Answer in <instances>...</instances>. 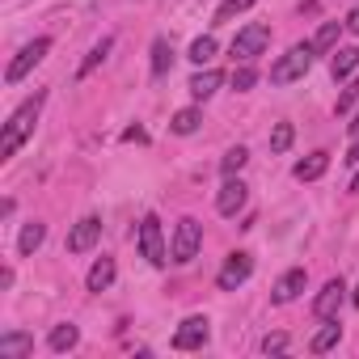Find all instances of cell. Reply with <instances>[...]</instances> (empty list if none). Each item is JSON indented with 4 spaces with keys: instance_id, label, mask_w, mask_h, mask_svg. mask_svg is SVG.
I'll use <instances>...</instances> for the list:
<instances>
[{
    "instance_id": "23",
    "label": "cell",
    "mask_w": 359,
    "mask_h": 359,
    "mask_svg": "<svg viewBox=\"0 0 359 359\" xmlns=\"http://www.w3.org/2000/svg\"><path fill=\"white\" fill-rule=\"evenodd\" d=\"M173 68V47H169V39H156L152 43V76H165Z\"/></svg>"
},
{
    "instance_id": "31",
    "label": "cell",
    "mask_w": 359,
    "mask_h": 359,
    "mask_svg": "<svg viewBox=\"0 0 359 359\" xmlns=\"http://www.w3.org/2000/svg\"><path fill=\"white\" fill-rule=\"evenodd\" d=\"M355 97H359V81H351V85L342 89V97H338V114H346V110L355 106Z\"/></svg>"
},
{
    "instance_id": "33",
    "label": "cell",
    "mask_w": 359,
    "mask_h": 359,
    "mask_svg": "<svg viewBox=\"0 0 359 359\" xmlns=\"http://www.w3.org/2000/svg\"><path fill=\"white\" fill-rule=\"evenodd\" d=\"M123 140H140V144H144V140H148V135H144V131H140V127H127V131H123Z\"/></svg>"
},
{
    "instance_id": "21",
    "label": "cell",
    "mask_w": 359,
    "mask_h": 359,
    "mask_svg": "<svg viewBox=\"0 0 359 359\" xmlns=\"http://www.w3.org/2000/svg\"><path fill=\"white\" fill-rule=\"evenodd\" d=\"M338 30H342V22H325V26H321V30L313 34V51H317V55H334Z\"/></svg>"
},
{
    "instance_id": "9",
    "label": "cell",
    "mask_w": 359,
    "mask_h": 359,
    "mask_svg": "<svg viewBox=\"0 0 359 359\" xmlns=\"http://www.w3.org/2000/svg\"><path fill=\"white\" fill-rule=\"evenodd\" d=\"M245 199H250V187L233 173V177H224V187H220V195H216V212H220V216H237V212L245 208Z\"/></svg>"
},
{
    "instance_id": "37",
    "label": "cell",
    "mask_w": 359,
    "mask_h": 359,
    "mask_svg": "<svg viewBox=\"0 0 359 359\" xmlns=\"http://www.w3.org/2000/svg\"><path fill=\"white\" fill-rule=\"evenodd\" d=\"M351 300H355V304H359V287H355V296H351Z\"/></svg>"
},
{
    "instance_id": "27",
    "label": "cell",
    "mask_w": 359,
    "mask_h": 359,
    "mask_svg": "<svg viewBox=\"0 0 359 359\" xmlns=\"http://www.w3.org/2000/svg\"><path fill=\"white\" fill-rule=\"evenodd\" d=\"M292 140H296L292 123H275V131H271V152H287V148H292Z\"/></svg>"
},
{
    "instance_id": "24",
    "label": "cell",
    "mask_w": 359,
    "mask_h": 359,
    "mask_svg": "<svg viewBox=\"0 0 359 359\" xmlns=\"http://www.w3.org/2000/svg\"><path fill=\"white\" fill-rule=\"evenodd\" d=\"M212 55H216V39H212V34H203V39H195V43H191V60H195L199 68H203V64H212Z\"/></svg>"
},
{
    "instance_id": "1",
    "label": "cell",
    "mask_w": 359,
    "mask_h": 359,
    "mask_svg": "<svg viewBox=\"0 0 359 359\" xmlns=\"http://www.w3.org/2000/svg\"><path fill=\"white\" fill-rule=\"evenodd\" d=\"M43 102H47V93H34L30 102H22V106L9 114L5 131H0V161H13L18 148L30 140V131H34V123H39V114H43Z\"/></svg>"
},
{
    "instance_id": "2",
    "label": "cell",
    "mask_w": 359,
    "mask_h": 359,
    "mask_svg": "<svg viewBox=\"0 0 359 359\" xmlns=\"http://www.w3.org/2000/svg\"><path fill=\"white\" fill-rule=\"evenodd\" d=\"M313 43H296V47H287L275 64H271V85H292V81H300L309 68H313Z\"/></svg>"
},
{
    "instance_id": "14",
    "label": "cell",
    "mask_w": 359,
    "mask_h": 359,
    "mask_svg": "<svg viewBox=\"0 0 359 359\" xmlns=\"http://www.w3.org/2000/svg\"><path fill=\"white\" fill-rule=\"evenodd\" d=\"M220 85H224V72H216V68H208V72H195L187 89H191V97H195V102H208V97H212V93H216Z\"/></svg>"
},
{
    "instance_id": "28",
    "label": "cell",
    "mask_w": 359,
    "mask_h": 359,
    "mask_svg": "<svg viewBox=\"0 0 359 359\" xmlns=\"http://www.w3.org/2000/svg\"><path fill=\"white\" fill-rule=\"evenodd\" d=\"M250 5H254V0H224V5L216 9V22H233V18H237V13H245Z\"/></svg>"
},
{
    "instance_id": "7",
    "label": "cell",
    "mask_w": 359,
    "mask_h": 359,
    "mask_svg": "<svg viewBox=\"0 0 359 359\" xmlns=\"http://www.w3.org/2000/svg\"><path fill=\"white\" fill-rule=\"evenodd\" d=\"M208 338H212V321L208 317H187L173 330V351H199V346H208Z\"/></svg>"
},
{
    "instance_id": "32",
    "label": "cell",
    "mask_w": 359,
    "mask_h": 359,
    "mask_svg": "<svg viewBox=\"0 0 359 359\" xmlns=\"http://www.w3.org/2000/svg\"><path fill=\"white\" fill-rule=\"evenodd\" d=\"M342 26H346V30H351V34H359V5H355V9H351V13H346V22H342Z\"/></svg>"
},
{
    "instance_id": "6",
    "label": "cell",
    "mask_w": 359,
    "mask_h": 359,
    "mask_svg": "<svg viewBox=\"0 0 359 359\" xmlns=\"http://www.w3.org/2000/svg\"><path fill=\"white\" fill-rule=\"evenodd\" d=\"M140 254L148 258V266H165L169 254H165V233H161V220L156 216H144L140 220Z\"/></svg>"
},
{
    "instance_id": "8",
    "label": "cell",
    "mask_w": 359,
    "mask_h": 359,
    "mask_svg": "<svg viewBox=\"0 0 359 359\" xmlns=\"http://www.w3.org/2000/svg\"><path fill=\"white\" fill-rule=\"evenodd\" d=\"M250 275H254V258H250L245 250H237V254H229V262L220 266L216 283H220V292H237V287H241Z\"/></svg>"
},
{
    "instance_id": "5",
    "label": "cell",
    "mask_w": 359,
    "mask_h": 359,
    "mask_svg": "<svg viewBox=\"0 0 359 359\" xmlns=\"http://www.w3.org/2000/svg\"><path fill=\"white\" fill-rule=\"evenodd\" d=\"M47 51H51V39H34V43H26V47L18 51V60L5 68V81H9V85L26 81V76H30V68H39V64L47 60Z\"/></svg>"
},
{
    "instance_id": "10",
    "label": "cell",
    "mask_w": 359,
    "mask_h": 359,
    "mask_svg": "<svg viewBox=\"0 0 359 359\" xmlns=\"http://www.w3.org/2000/svg\"><path fill=\"white\" fill-rule=\"evenodd\" d=\"M342 300H346V283H342V279H330V283L317 292L313 313H317L321 321H334V317H338V309H342Z\"/></svg>"
},
{
    "instance_id": "16",
    "label": "cell",
    "mask_w": 359,
    "mask_h": 359,
    "mask_svg": "<svg viewBox=\"0 0 359 359\" xmlns=\"http://www.w3.org/2000/svg\"><path fill=\"white\" fill-rule=\"evenodd\" d=\"M355 68H359V47H338V51H334V60H330L334 81H346Z\"/></svg>"
},
{
    "instance_id": "17",
    "label": "cell",
    "mask_w": 359,
    "mask_h": 359,
    "mask_svg": "<svg viewBox=\"0 0 359 359\" xmlns=\"http://www.w3.org/2000/svg\"><path fill=\"white\" fill-rule=\"evenodd\" d=\"M43 241H47V224L30 220V224L22 229V237H18V254H22V258H30V254H34V250H39Z\"/></svg>"
},
{
    "instance_id": "18",
    "label": "cell",
    "mask_w": 359,
    "mask_h": 359,
    "mask_svg": "<svg viewBox=\"0 0 359 359\" xmlns=\"http://www.w3.org/2000/svg\"><path fill=\"white\" fill-rule=\"evenodd\" d=\"M89 292H106L110 283H114V258H97L93 266H89Z\"/></svg>"
},
{
    "instance_id": "13",
    "label": "cell",
    "mask_w": 359,
    "mask_h": 359,
    "mask_svg": "<svg viewBox=\"0 0 359 359\" xmlns=\"http://www.w3.org/2000/svg\"><path fill=\"white\" fill-rule=\"evenodd\" d=\"M18 355H34V338L22 330L0 334V359H18Z\"/></svg>"
},
{
    "instance_id": "3",
    "label": "cell",
    "mask_w": 359,
    "mask_h": 359,
    "mask_svg": "<svg viewBox=\"0 0 359 359\" xmlns=\"http://www.w3.org/2000/svg\"><path fill=\"white\" fill-rule=\"evenodd\" d=\"M199 245H203V224L199 220H177V233H173V245H169V258L177 262V266H187V262H195V254H199Z\"/></svg>"
},
{
    "instance_id": "12",
    "label": "cell",
    "mask_w": 359,
    "mask_h": 359,
    "mask_svg": "<svg viewBox=\"0 0 359 359\" xmlns=\"http://www.w3.org/2000/svg\"><path fill=\"white\" fill-rule=\"evenodd\" d=\"M304 283H309V275H304V266H292L287 275H279V283H275V292H271V300L275 304H292L300 292H304Z\"/></svg>"
},
{
    "instance_id": "30",
    "label": "cell",
    "mask_w": 359,
    "mask_h": 359,
    "mask_svg": "<svg viewBox=\"0 0 359 359\" xmlns=\"http://www.w3.org/2000/svg\"><path fill=\"white\" fill-rule=\"evenodd\" d=\"M262 351H266V355H283V351H287V334H266V338H262Z\"/></svg>"
},
{
    "instance_id": "29",
    "label": "cell",
    "mask_w": 359,
    "mask_h": 359,
    "mask_svg": "<svg viewBox=\"0 0 359 359\" xmlns=\"http://www.w3.org/2000/svg\"><path fill=\"white\" fill-rule=\"evenodd\" d=\"M254 81H258V72H254L250 64H241V68L233 72V89H237V93H245V89H254Z\"/></svg>"
},
{
    "instance_id": "34",
    "label": "cell",
    "mask_w": 359,
    "mask_h": 359,
    "mask_svg": "<svg viewBox=\"0 0 359 359\" xmlns=\"http://www.w3.org/2000/svg\"><path fill=\"white\" fill-rule=\"evenodd\" d=\"M351 165H359V140H355V148H351V156H346Z\"/></svg>"
},
{
    "instance_id": "4",
    "label": "cell",
    "mask_w": 359,
    "mask_h": 359,
    "mask_svg": "<svg viewBox=\"0 0 359 359\" xmlns=\"http://www.w3.org/2000/svg\"><path fill=\"white\" fill-rule=\"evenodd\" d=\"M266 43H271V26L250 22V26H241V30H237V39H233V60L250 64L254 55H262V51H266Z\"/></svg>"
},
{
    "instance_id": "35",
    "label": "cell",
    "mask_w": 359,
    "mask_h": 359,
    "mask_svg": "<svg viewBox=\"0 0 359 359\" xmlns=\"http://www.w3.org/2000/svg\"><path fill=\"white\" fill-rule=\"evenodd\" d=\"M351 195H359V173H355V177H351Z\"/></svg>"
},
{
    "instance_id": "36",
    "label": "cell",
    "mask_w": 359,
    "mask_h": 359,
    "mask_svg": "<svg viewBox=\"0 0 359 359\" xmlns=\"http://www.w3.org/2000/svg\"><path fill=\"white\" fill-rule=\"evenodd\" d=\"M351 131H355V135H359V118H355V123H351Z\"/></svg>"
},
{
    "instance_id": "25",
    "label": "cell",
    "mask_w": 359,
    "mask_h": 359,
    "mask_svg": "<svg viewBox=\"0 0 359 359\" xmlns=\"http://www.w3.org/2000/svg\"><path fill=\"white\" fill-rule=\"evenodd\" d=\"M245 161H250V152H245L241 144H237V148H229V152H224V161H220V169H224V177H233V173H241V169H245Z\"/></svg>"
},
{
    "instance_id": "22",
    "label": "cell",
    "mask_w": 359,
    "mask_h": 359,
    "mask_svg": "<svg viewBox=\"0 0 359 359\" xmlns=\"http://www.w3.org/2000/svg\"><path fill=\"white\" fill-rule=\"evenodd\" d=\"M199 123H203V114H199L195 106H187V110H177V114H173V123H169V127H173L177 135H195V131H199Z\"/></svg>"
},
{
    "instance_id": "26",
    "label": "cell",
    "mask_w": 359,
    "mask_h": 359,
    "mask_svg": "<svg viewBox=\"0 0 359 359\" xmlns=\"http://www.w3.org/2000/svg\"><path fill=\"white\" fill-rule=\"evenodd\" d=\"M110 47H114V39H102V43H97V47L85 55V64H81V76H89V72H93V68H97V64L110 55Z\"/></svg>"
},
{
    "instance_id": "20",
    "label": "cell",
    "mask_w": 359,
    "mask_h": 359,
    "mask_svg": "<svg viewBox=\"0 0 359 359\" xmlns=\"http://www.w3.org/2000/svg\"><path fill=\"white\" fill-rule=\"evenodd\" d=\"M338 338H342V325H338V317H334L330 325H321V330L313 334V342H309V351H313V355H325L330 346H338Z\"/></svg>"
},
{
    "instance_id": "19",
    "label": "cell",
    "mask_w": 359,
    "mask_h": 359,
    "mask_svg": "<svg viewBox=\"0 0 359 359\" xmlns=\"http://www.w3.org/2000/svg\"><path fill=\"white\" fill-rule=\"evenodd\" d=\"M76 342H81V330H76L72 321H68V325H55V330L47 334V346H51V351H60V355H64V351H72Z\"/></svg>"
},
{
    "instance_id": "11",
    "label": "cell",
    "mask_w": 359,
    "mask_h": 359,
    "mask_svg": "<svg viewBox=\"0 0 359 359\" xmlns=\"http://www.w3.org/2000/svg\"><path fill=\"white\" fill-rule=\"evenodd\" d=\"M97 237H102V220H97V216H85V220L72 224V233H68V250H72V254H85V250L97 245Z\"/></svg>"
},
{
    "instance_id": "15",
    "label": "cell",
    "mask_w": 359,
    "mask_h": 359,
    "mask_svg": "<svg viewBox=\"0 0 359 359\" xmlns=\"http://www.w3.org/2000/svg\"><path fill=\"white\" fill-rule=\"evenodd\" d=\"M325 169H330V152H313V156H304V161H296V182H317V177H325Z\"/></svg>"
}]
</instances>
